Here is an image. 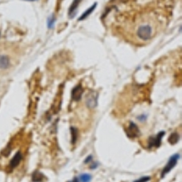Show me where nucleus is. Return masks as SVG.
I'll use <instances>...</instances> for the list:
<instances>
[{"label": "nucleus", "instance_id": "obj_1", "mask_svg": "<svg viewBox=\"0 0 182 182\" xmlns=\"http://www.w3.org/2000/svg\"><path fill=\"white\" fill-rule=\"evenodd\" d=\"M152 35H153V29L152 26L149 25L140 26L137 30V36L138 37V38L144 41L149 40Z\"/></svg>", "mask_w": 182, "mask_h": 182}, {"label": "nucleus", "instance_id": "obj_2", "mask_svg": "<svg viewBox=\"0 0 182 182\" xmlns=\"http://www.w3.org/2000/svg\"><path fill=\"white\" fill-rule=\"evenodd\" d=\"M180 154H175V155H173V156H171L169 157V159H168V163H167V165H166V167L163 168V170H162V172H161V178L163 179L169 171H171V169L177 165V163H178V160L180 159Z\"/></svg>", "mask_w": 182, "mask_h": 182}, {"label": "nucleus", "instance_id": "obj_3", "mask_svg": "<svg viewBox=\"0 0 182 182\" xmlns=\"http://www.w3.org/2000/svg\"><path fill=\"white\" fill-rule=\"evenodd\" d=\"M98 99H99V94L97 92H90L86 99V104L88 107L94 108L98 106Z\"/></svg>", "mask_w": 182, "mask_h": 182}, {"label": "nucleus", "instance_id": "obj_4", "mask_svg": "<svg viewBox=\"0 0 182 182\" xmlns=\"http://www.w3.org/2000/svg\"><path fill=\"white\" fill-rule=\"evenodd\" d=\"M165 135V132L164 131H161L159 132L156 137H151L149 139V149H153V148H158L160 146V143H161V139H162V137Z\"/></svg>", "mask_w": 182, "mask_h": 182}, {"label": "nucleus", "instance_id": "obj_5", "mask_svg": "<svg viewBox=\"0 0 182 182\" xmlns=\"http://www.w3.org/2000/svg\"><path fill=\"white\" fill-rule=\"evenodd\" d=\"M22 154H21V152L20 151H17L16 154H15V156L13 157V158L10 160V163H9V168H11V169H13V168H17L18 165H19V163L21 162V160H22Z\"/></svg>", "mask_w": 182, "mask_h": 182}, {"label": "nucleus", "instance_id": "obj_6", "mask_svg": "<svg viewBox=\"0 0 182 182\" xmlns=\"http://www.w3.org/2000/svg\"><path fill=\"white\" fill-rule=\"evenodd\" d=\"M127 134L130 137H136L139 135V130L137 128V126L133 123V122H130V126L128 127V130H127Z\"/></svg>", "mask_w": 182, "mask_h": 182}, {"label": "nucleus", "instance_id": "obj_7", "mask_svg": "<svg viewBox=\"0 0 182 182\" xmlns=\"http://www.w3.org/2000/svg\"><path fill=\"white\" fill-rule=\"evenodd\" d=\"M82 94H83V88H82V86L79 84L73 88L72 93H71V98H72L73 100L78 101V100H80V99L82 97Z\"/></svg>", "mask_w": 182, "mask_h": 182}, {"label": "nucleus", "instance_id": "obj_8", "mask_svg": "<svg viewBox=\"0 0 182 182\" xmlns=\"http://www.w3.org/2000/svg\"><path fill=\"white\" fill-rule=\"evenodd\" d=\"M10 65V59L6 55H0V69H6Z\"/></svg>", "mask_w": 182, "mask_h": 182}, {"label": "nucleus", "instance_id": "obj_9", "mask_svg": "<svg viewBox=\"0 0 182 182\" xmlns=\"http://www.w3.org/2000/svg\"><path fill=\"white\" fill-rule=\"evenodd\" d=\"M81 1H82V0H73V2H72V4H71V6H70L69 9H68V15H69V17H70L71 18L75 17L77 8L78 7L79 3H80Z\"/></svg>", "mask_w": 182, "mask_h": 182}, {"label": "nucleus", "instance_id": "obj_10", "mask_svg": "<svg viewBox=\"0 0 182 182\" xmlns=\"http://www.w3.org/2000/svg\"><path fill=\"white\" fill-rule=\"evenodd\" d=\"M46 180V177L39 171H35L32 175V181L33 182H43Z\"/></svg>", "mask_w": 182, "mask_h": 182}, {"label": "nucleus", "instance_id": "obj_11", "mask_svg": "<svg viewBox=\"0 0 182 182\" xmlns=\"http://www.w3.org/2000/svg\"><path fill=\"white\" fill-rule=\"evenodd\" d=\"M96 6H97V3H94V5L92 6H90L87 10H86L83 14H82V16L78 18V21H82V20H84V19H86L94 10H95V8H96Z\"/></svg>", "mask_w": 182, "mask_h": 182}, {"label": "nucleus", "instance_id": "obj_12", "mask_svg": "<svg viewBox=\"0 0 182 182\" xmlns=\"http://www.w3.org/2000/svg\"><path fill=\"white\" fill-rule=\"evenodd\" d=\"M70 131H71V143L72 144H75L77 142V139H78V130L74 127L70 128Z\"/></svg>", "mask_w": 182, "mask_h": 182}, {"label": "nucleus", "instance_id": "obj_13", "mask_svg": "<svg viewBox=\"0 0 182 182\" xmlns=\"http://www.w3.org/2000/svg\"><path fill=\"white\" fill-rule=\"evenodd\" d=\"M78 179L81 182H90L91 179H92V176L88 173H83L79 176Z\"/></svg>", "mask_w": 182, "mask_h": 182}, {"label": "nucleus", "instance_id": "obj_14", "mask_svg": "<svg viewBox=\"0 0 182 182\" xmlns=\"http://www.w3.org/2000/svg\"><path fill=\"white\" fill-rule=\"evenodd\" d=\"M179 139H180V136L177 133H174V134L170 135V137H168V141L171 144H176L179 141Z\"/></svg>", "mask_w": 182, "mask_h": 182}, {"label": "nucleus", "instance_id": "obj_15", "mask_svg": "<svg viewBox=\"0 0 182 182\" xmlns=\"http://www.w3.org/2000/svg\"><path fill=\"white\" fill-rule=\"evenodd\" d=\"M150 177H149V176H146V177H142V178H139V179H137V180H135V181L133 182H149L150 180Z\"/></svg>", "mask_w": 182, "mask_h": 182}, {"label": "nucleus", "instance_id": "obj_16", "mask_svg": "<svg viewBox=\"0 0 182 182\" xmlns=\"http://www.w3.org/2000/svg\"><path fill=\"white\" fill-rule=\"evenodd\" d=\"M55 21H56V18H55V17L48 18V27H49V28H51V27H52L53 24L55 23Z\"/></svg>", "mask_w": 182, "mask_h": 182}, {"label": "nucleus", "instance_id": "obj_17", "mask_svg": "<svg viewBox=\"0 0 182 182\" xmlns=\"http://www.w3.org/2000/svg\"><path fill=\"white\" fill-rule=\"evenodd\" d=\"M91 160H92V156H88L87 157V158H86V159H85V161H84V162H85V163L87 164V163L90 162Z\"/></svg>", "mask_w": 182, "mask_h": 182}, {"label": "nucleus", "instance_id": "obj_18", "mask_svg": "<svg viewBox=\"0 0 182 182\" xmlns=\"http://www.w3.org/2000/svg\"><path fill=\"white\" fill-rule=\"evenodd\" d=\"M98 166H99V164H98V163H93V165H91V166H90V168L94 169V168H96Z\"/></svg>", "mask_w": 182, "mask_h": 182}, {"label": "nucleus", "instance_id": "obj_19", "mask_svg": "<svg viewBox=\"0 0 182 182\" xmlns=\"http://www.w3.org/2000/svg\"><path fill=\"white\" fill-rule=\"evenodd\" d=\"M71 182H79V179L77 178V177H75V178L73 179V180H72Z\"/></svg>", "mask_w": 182, "mask_h": 182}, {"label": "nucleus", "instance_id": "obj_20", "mask_svg": "<svg viewBox=\"0 0 182 182\" xmlns=\"http://www.w3.org/2000/svg\"><path fill=\"white\" fill-rule=\"evenodd\" d=\"M145 118H146V116H143V117L141 116V117L138 118V119H145Z\"/></svg>", "mask_w": 182, "mask_h": 182}, {"label": "nucleus", "instance_id": "obj_21", "mask_svg": "<svg viewBox=\"0 0 182 182\" xmlns=\"http://www.w3.org/2000/svg\"><path fill=\"white\" fill-rule=\"evenodd\" d=\"M26 1H37V0H26Z\"/></svg>", "mask_w": 182, "mask_h": 182}]
</instances>
